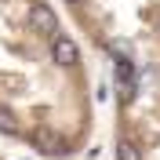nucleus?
<instances>
[{
    "label": "nucleus",
    "instance_id": "1",
    "mask_svg": "<svg viewBox=\"0 0 160 160\" xmlns=\"http://www.w3.org/2000/svg\"><path fill=\"white\" fill-rule=\"evenodd\" d=\"M51 58L58 62V66H73V62H77V44H73L66 33H58V37L51 40Z\"/></svg>",
    "mask_w": 160,
    "mask_h": 160
},
{
    "label": "nucleus",
    "instance_id": "2",
    "mask_svg": "<svg viewBox=\"0 0 160 160\" xmlns=\"http://www.w3.org/2000/svg\"><path fill=\"white\" fill-rule=\"evenodd\" d=\"M29 22H33V26H37V29H55V15H51V11L48 8H33L29 11Z\"/></svg>",
    "mask_w": 160,
    "mask_h": 160
},
{
    "label": "nucleus",
    "instance_id": "3",
    "mask_svg": "<svg viewBox=\"0 0 160 160\" xmlns=\"http://www.w3.org/2000/svg\"><path fill=\"white\" fill-rule=\"evenodd\" d=\"M0 131H4V135H11V131H15V117H11L4 106H0Z\"/></svg>",
    "mask_w": 160,
    "mask_h": 160
},
{
    "label": "nucleus",
    "instance_id": "4",
    "mask_svg": "<svg viewBox=\"0 0 160 160\" xmlns=\"http://www.w3.org/2000/svg\"><path fill=\"white\" fill-rule=\"evenodd\" d=\"M120 160H138V153H135V149H124V153H120Z\"/></svg>",
    "mask_w": 160,
    "mask_h": 160
}]
</instances>
